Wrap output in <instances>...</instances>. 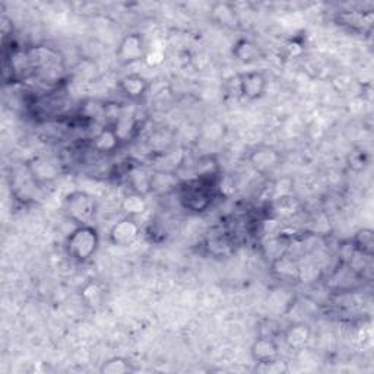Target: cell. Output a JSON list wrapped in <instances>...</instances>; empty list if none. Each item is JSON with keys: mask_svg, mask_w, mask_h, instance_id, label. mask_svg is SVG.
Wrapping results in <instances>:
<instances>
[{"mask_svg": "<svg viewBox=\"0 0 374 374\" xmlns=\"http://www.w3.org/2000/svg\"><path fill=\"white\" fill-rule=\"evenodd\" d=\"M32 76L44 84L59 82L65 72L62 54L50 45H32L27 49Z\"/></svg>", "mask_w": 374, "mask_h": 374, "instance_id": "cell-1", "label": "cell"}, {"mask_svg": "<svg viewBox=\"0 0 374 374\" xmlns=\"http://www.w3.org/2000/svg\"><path fill=\"white\" fill-rule=\"evenodd\" d=\"M100 242V234L94 225H76L66 239L67 256L78 264H85L98 252Z\"/></svg>", "mask_w": 374, "mask_h": 374, "instance_id": "cell-2", "label": "cell"}, {"mask_svg": "<svg viewBox=\"0 0 374 374\" xmlns=\"http://www.w3.org/2000/svg\"><path fill=\"white\" fill-rule=\"evenodd\" d=\"M213 185L215 183L199 178L186 181L180 186V203L185 209L194 213L208 211L213 200Z\"/></svg>", "mask_w": 374, "mask_h": 374, "instance_id": "cell-3", "label": "cell"}, {"mask_svg": "<svg viewBox=\"0 0 374 374\" xmlns=\"http://www.w3.org/2000/svg\"><path fill=\"white\" fill-rule=\"evenodd\" d=\"M63 213L76 225L91 224L97 213V202L84 190H73L66 195L62 205Z\"/></svg>", "mask_w": 374, "mask_h": 374, "instance_id": "cell-4", "label": "cell"}, {"mask_svg": "<svg viewBox=\"0 0 374 374\" xmlns=\"http://www.w3.org/2000/svg\"><path fill=\"white\" fill-rule=\"evenodd\" d=\"M268 88V78L262 71H250L237 76V89L246 101H256L262 98Z\"/></svg>", "mask_w": 374, "mask_h": 374, "instance_id": "cell-5", "label": "cell"}, {"mask_svg": "<svg viewBox=\"0 0 374 374\" xmlns=\"http://www.w3.org/2000/svg\"><path fill=\"white\" fill-rule=\"evenodd\" d=\"M146 51H148V49H146L142 34L130 32L121 38L116 56L121 65H133L136 62L145 60Z\"/></svg>", "mask_w": 374, "mask_h": 374, "instance_id": "cell-6", "label": "cell"}, {"mask_svg": "<svg viewBox=\"0 0 374 374\" xmlns=\"http://www.w3.org/2000/svg\"><path fill=\"white\" fill-rule=\"evenodd\" d=\"M141 237V226L136 218L124 217L111 226L108 239L117 247H129Z\"/></svg>", "mask_w": 374, "mask_h": 374, "instance_id": "cell-7", "label": "cell"}, {"mask_svg": "<svg viewBox=\"0 0 374 374\" xmlns=\"http://www.w3.org/2000/svg\"><path fill=\"white\" fill-rule=\"evenodd\" d=\"M27 172L34 183H50L60 174V165L53 158L34 156L27 163Z\"/></svg>", "mask_w": 374, "mask_h": 374, "instance_id": "cell-8", "label": "cell"}, {"mask_svg": "<svg viewBox=\"0 0 374 374\" xmlns=\"http://www.w3.org/2000/svg\"><path fill=\"white\" fill-rule=\"evenodd\" d=\"M248 163L255 168V172L259 174L266 176L281 165L282 156L281 152L270 146H259L248 155Z\"/></svg>", "mask_w": 374, "mask_h": 374, "instance_id": "cell-9", "label": "cell"}, {"mask_svg": "<svg viewBox=\"0 0 374 374\" xmlns=\"http://www.w3.org/2000/svg\"><path fill=\"white\" fill-rule=\"evenodd\" d=\"M374 15L370 10L362 12V10H342L336 14V22L339 25L348 28L354 32H369L373 27Z\"/></svg>", "mask_w": 374, "mask_h": 374, "instance_id": "cell-10", "label": "cell"}, {"mask_svg": "<svg viewBox=\"0 0 374 374\" xmlns=\"http://www.w3.org/2000/svg\"><path fill=\"white\" fill-rule=\"evenodd\" d=\"M250 354L256 364H266L279 358V347L270 336H259L250 347Z\"/></svg>", "mask_w": 374, "mask_h": 374, "instance_id": "cell-11", "label": "cell"}, {"mask_svg": "<svg viewBox=\"0 0 374 374\" xmlns=\"http://www.w3.org/2000/svg\"><path fill=\"white\" fill-rule=\"evenodd\" d=\"M119 89L132 101L143 98L150 89V81L139 73H130L123 76L119 81Z\"/></svg>", "mask_w": 374, "mask_h": 374, "instance_id": "cell-12", "label": "cell"}, {"mask_svg": "<svg viewBox=\"0 0 374 374\" xmlns=\"http://www.w3.org/2000/svg\"><path fill=\"white\" fill-rule=\"evenodd\" d=\"M272 272L278 279L285 282H297L301 278L299 264L285 253L272 260Z\"/></svg>", "mask_w": 374, "mask_h": 374, "instance_id": "cell-13", "label": "cell"}, {"mask_svg": "<svg viewBox=\"0 0 374 374\" xmlns=\"http://www.w3.org/2000/svg\"><path fill=\"white\" fill-rule=\"evenodd\" d=\"M121 145L120 139L117 138L116 132L113 130L111 126L104 128L103 130H100L93 139H91V146L93 150L98 154H113L119 150V146Z\"/></svg>", "mask_w": 374, "mask_h": 374, "instance_id": "cell-14", "label": "cell"}, {"mask_svg": "<svg viewBox=\"0 0 374 374\" xmlns=\"http://www.w3.org/2000/svg\"><path fill=\"white\" fill-rule=\"evenodd\" d=\"M312 336V331L307 325L304 323H292L284 332V341L291 349H303L309 344Z\"/></svg>", "mask_w": 374, "mask_h": 374, "instance_id": "cell-15", "label": "cell"}, {"mask_svg": "<svg viewBox=\"0 0 374 374\" xmlns=\"http://www.w3.org/2000/svg\"><path fill=\"white\" fill-rule=\"evenodd\" d=\"M212 18L221 24L222 27L235 28L239 27V15H237V9L233 3L229 2H218L213 3L211 8Z\"/></svg>", "mask_w": 374, "mask_h": 374, "instance_id": "cell-16", "label": "cell"}, {"mask_svg": "<svg viewBox=\"0 0 374 374\" xmlns=\"http://www.w3.org/2000/svg\"><path fill=\"white\" fill-rule=\"evenodd\" d=\"M233 56L243 65H250L260 59V49L257 45L248 38H240L237 40L233 45Z\"/></svg>", "mask_w": 374, "mask_h": 374, "instance_id": "cell-17", "label": "cell"}, {"mask_svg": "<svg viewBox=\"0 0 374 374\" xmlns=\"http://www.w3.org/2000/svg\"><path fill=\"white\" fill-rule=\"evenodd\" d=\"M120 208L126 217L138 218L139 215H142L146 211V208H148V203H146L145 195L138 194V191L135 190H130L129 194L123 196Z\"/></svg>", "mask_w": 374, "mask_h": 374, "instance_id": "cell-18", "label": "cell"}, {"mask_svg": "<svg viewBox=\"0 0 374 374\" xmlns=\"http://www.w3.org/2000/svg\"><path fill=\"white\" fill-rule=\"evenodd\" d=\"M111 128L116 132L117 138L123 143L133 138L136 130H138V121H136V117L133 115H129V113H120V116L111 124Z\"/></svg>", "mask_w": 374, "mask_h": 374, "instance_id": "cell-19", "label": "cell"}, {"mask_svg": "<svg viewBox=\"0 0 374 374\" xmlns=\"http://www.w3.org/2000/svg\"><path fill=\"white\" fill-rule=\"evenodd\" d=\"M353 244L357 255L371 259L374 255V234L371 229H361L355 233L353 240L349 242Z\"/></svg>", "mask_w": 374, "mask_h": 374, "instance_id": "cell-20", "label": "cell"}, {"mask_svg": "<svg viewBox=\"0 0 374 374\" xmlns=\"http://www.w3.org/2000/svg\"><path fill=\"white\" fill-rule=\"evenodd\" d=\"M129 183L130 190L142 195L150 194L152 191V173H148L145 168L135 167L129 172Z\"/></svg>", "mask_w": 374, "mask_h": 374, "instance_id": "cell-21", "label": "cell"}, {"mask_svg": "<svg viewBox=\"0 0 374 374\" xmlns=\"http://www.w3.org/2000/svg\"><path fill=\"white\" fill-rule=\"evenodd\" d=\"M220 174V164L213 156H203L196 164V178L215 183Z\"/></svg>", "mask_w": 374, "mask_h": 374, "instance_id": "cell-22", "label": "cell"}, {"mask_svg": "<svg viewBox=\"0 0 374 374\" xmlns=\"http://www.w3.org/2000/svg\"><path fill=\"white\" fill-rule=\"evenodd\" d=\"M104 296H106L104 287L95 281L88 282V284H85L84 288L81 290V297L89 307H97V305H100Z\"/></svg>", "mask_w": 374, "mask_h": 374, "instance_id": "cell-23", "label": "cell"}, {"mask_svg": "<svg viewBox=\"0 0 374 374\" xmlns=\"http://www.w3.org/2000/svg\"><path fill=\"white\" fill-rule=\"evenodd\" d=\"M130 371H133L130 361L123 357H113L100 367L101 374H126Z\"/></svg>", "mask_w": 374, "mask_h": 374, "instance_id": "cell-24", "label": "cell"}, {"mask_svg": "<svg viewBox=\"0 0 374 374\" xmlns=\"http://www.w3.org/2000/svg\"><path fill=\"white\" fill-rule=\"evenodd\" d=\"M272 209L279 217H291L297 212L299 209V202L296 198L288 196V195H282L274 200V205H272Z\"/></svg>", "mask_w": 374, "mask_h": 374, "instance_id": "cell-25", "label": "cell"}, {"mask_svg": "<svg viewBox=\"0 0 374 374\" xmlns=\"http://www.w3.org/2000/svg\"><path fill=\"white\" fill-rule=\"evenodd\" d=\"M176 186H177V180L173 174L164 173V172L152 174V190L167 191Z\"/></svg>", "mask_w": 374, "mask_h": 374, "instance_id": "cell-26", "label": "cell"}, {"mask_svg": "<svg viewBox=\"0 0 374 374\" xmlns=\"http://www.w3.org/2000/svg\"><path fill=\"white\" fill-rule=\"evenodd\" d=\"M164 58H165L164 53L160 50H152V51L148 50L145 56V62L150 66H158L164 62Z\"/></svg>", "mask_w": 374, "mask_h": 374, "instance_id": "cell-27", "label": "cell"}]
</instances>
